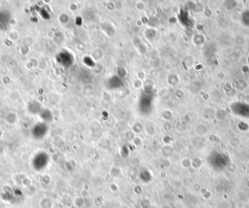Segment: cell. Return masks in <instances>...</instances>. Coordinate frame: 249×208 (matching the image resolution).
Instances as JSON below:
<instances>
[{
    "mask_svg": "<svg viewBox=\"0 0 249 208\" xmlns=\"http://www.w3.org/2000/svg\"><path fill=\"white\" fill-rule=\"evenodd\" d=\"M10 21V15L7 11L0 10V30L5 31L8 29Z\"/></svg>",
    "mask_w": 249,
    "mask_h": 208,
    "instance_id": "1",
    "label": "cell"
}]
</instances>
